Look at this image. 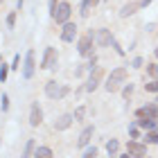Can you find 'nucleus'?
<instances>
[{
    "instance_id": "423d86ee",
    "label": "nucleus",
    "mask_w": 158,
    "mask_h": 158,
    "mask_svg": "<svg viewBox=\"0 0 158 158\" xmlns=\"http://www.w3.org/2000/svg\"><path fill=\"white\" fill-rule=\"evenodd\" d=\"M93 32L90 34H86V36L79 41V54H90V50H93Z\"/></svg>"
},
{
    "instance_id": "b1692460",
    "label": "nucleus",
    "mask_w": 158,
    "mask_h": 158,
    "mask_svg": "<svg viewBox=\"0 0 158 158\" xmlns=\"http://www.w3.org/2000/svg\"><path fill=\"white\" fill-rule=\"evenodd\" d=\"M7 73H9V68L2 63V68H0V81H5V79H7Z\"/></svg>"
},
{
    "instance_id": "c9c22d12",
    "label": "nucleus",
    "mask_w": 158,
    "mask_h": 158,
    "mask_svg": "<svg viewBox=\"0 0 158 158\" xmlns=\"http://www.w3.org/2000/svg\"><path fill=\"white\" fill-rule=\"evenodd\" d=\"M0 2H2V0H0Z\"/></svg>"
},
{
    "instance_id": "a878e982",
    "label": "nucleus",
    "mask_w": 158,
    "mask_h": 158,
    "mask_svg": "<svg viewBox=\"0 0 158 158\" xmlns=\"http://www.w3.org/2000/svg\"><path fill=\"white\" fill-rule=\"evenodd\" d=\"M14 23H16V14H9V18H7V25L14 27Z\"/></svg>"
},
{
    "instance_id": "f03ea898",
    "label": "nucleus",
    "mask_w": 158,
    "mask_h": 158,
    "mask_svg": "<svg viewBox=\"0 0 158 158\" xmlns=\"http://www.w3.org/2000/svg\"><path fill=\"white\" fill-rule=\"evenodd\" d=\"M45 93H48V97H52V99H61L63 95H68V86H61L56 81H48L45 84Z\"/></svg>"
},
{
    "instance_id": "39448f33",
    "label": "nucleus",
    "mask_w": 158,
    "mask_h": 158,
    "mask_svg": "<svg viewBox=\"0 0 158 158\" xmlns=\"http://www.w3.org/2000/svg\"><path fill=\"white\" fill-rule=\"evenodd\" d=\"M34 68H36V63H34V52L30 50V52H27V59H25V66H23V77L30 79L34 75Z\"/></svg>"
},
{
    "instance_id": "ddd939ff",
    "label": "nucleus",
    "mask_w": 158,
    "mask_h": 158,
    "mask_svg": "<svg viewBox=\"0 0 158 158\" xmlns=\"http://www.w3.org/2000/svg\"><path fill=\"white\" fill-rule=\"evenodd\" d=\"M90 135H93V127H86L84 131H81V135H79L77 145L79 147H86V145H88V140H90Z\"/></svg>"
},
{
    "instance_id": "6ab92c4d",
    "label": "nucleus",
    "mask_w": 158,
    "mask_h": 158,
    "mask_svg": "<svg viewBox=\"0 0 158 158\" xmlns=\"http://www.w3.org/2000/svg\"><path fill=\"white\" fill-rule=\"evenodd\" d=\"M118 140H109V142H106V152H109V154H115L118 152Z\"/></svg>"
},
{
    "instance_id": "f257e3e1",
    "label": "nucleus",
    "mask_w": 158,
    "mask_h": 158,
    "mask_svg": "<svg viewBox=\"0 0 158 158\" xmlns=\"http://www.w3.org/2000/svg\"><path fill=\"white\" fill-rule=\"evenodd\" d=\"M127 79V68H115L113 73L109 75V79H106V90L109 93H115L120 81H124Z\"/></svg>"
},
{
    "instance_id": "f3484780",
    "label": "nucleus",
    "mask_w": 158,
    "mask_h": 158,
    "mask_svg": "<svg viewBox=\"0 0 158 158\" xmlns=\"http://www.w3.org/2000/svg\"><path fill=\"white\" fill-rule=\"evenodd\" d=\"M95 2H97V0H84V5H81V16H84V18L90 14V7L95 5Z\"/></svg>"
},
{
    "instance_id": "2f4dec72",
    "label": "nucleus",
    "mask_w": 158,
    "mask_h": 158,
    "mask_svg": "<svg viewBox=\"0 0 158 158\" xmlns=\"http://www.w3.org/2000/svg\"><path fill=\"white\" fill-rule=\"evenodd\" d=\"M56 9V0H50V11H54Z\"/></svg>"
},
{
    "instance_id": "9d476101",
    "label": "nucleus",
    "mask_w": 158,
    "mask_h": 158,
    "mask_svg": "<svg viewBox=\"0 0 158 158\" xmlns=\"http://www.w3.org/2000/svg\"><path fill=\"white\" fill-rule=\"evenodd\" d=\"M70 124H73V115H68V113H66V115H61L59 120L54 122V129H56V131H63V129H68Z\"/></svg>"
},
{
    "instance_id": "f704fd0d",
    "label": "nucleus",
    "mask_w": 158,
    "mask_h": 158,
    "mask_svg": "<svg viewBox=\"0 0 158 158\" xmlns=\"http://www.w3.org/2000/svg\"><path fill=\"white\" fill-rule=\"evenodd\" d=\"M156 56H158V50H156Z\"/></svg>"
},
{
    "instance_id": "c756f323",
    "label": "nucleus",
    "mask_w": 158,
    "mask_h": 158,
    "mask_svg": "<svg viewBox=\"0 0 158 158\" xmlns=\"http://www.w3.org/2000/svg\"><path fill=\"white\" fill-rule=\"evenodd\" d=\"M18 63H20V56L16 54V56H14V63H11V68H18Z\"/></svg>"
},
{
    "instance_id": "4be33fe9",
    "label": "nucleus",
    "mask_w": 158,
    "mask_h": 158,
    "mask_svg": "<svg viewBox=\"0 0 158 158\" xmlns=\"http://www.w3.org/2000/svg\"><path fill=\"white\" fill-rule=\"evenodd\" d=\"M97 156V149L95 147H90V149H86V152H84V158H95Z\"/></svg>"
},
{
    "instance_id": "cd10ccee",
    "label": "nucleus",
    "mask_w": 158,
    "mask_h": 158,
    "mask_svg": "<svg viewBox=\"0 0 158 158\" xmlns=\"http://www.w3.org/2000/svg\"><path fill=\"white\" fill-rule=\"evenodd\" d=\"M147 142H158V135L156 133H149L147 135Z\"/></svg>"
},
{
    "instance_id": "0eeeda50",
    "label": "nucleus",
    "mask_w": 158,
    "mask_h": 158,
    "mask_svg": "<svg viewBox=\"0 0 158 158\" xmlns=\"http://www.w3.org/2000/svg\"><path fill=\"white\" fill-rule=\"evenodd\" d=\"M54 63H56V52H54V48H48V50H45V56H43V68H45V70H52Z\"/></svg>"
},
{
    "instance_id": "bb28decb",
    "label": "nucleus",
    "mask_w": 158,
    "mask_h": 158,
    "mask_svg": "<svg viewBox=\"0 0 158 158\" xmlns=\"http://www.w3.org/2000/svg\"><path fill=\"white\" fill-rule=\"evenodd\" d=\"M7 109H9V97L2 95V111H7Z\"/></svg>"
},
{
    "instance_id": "5701e85b",
    "label": "nucleus",
    "mask_w": 158,
    "mask_h": 158,
    "mask_svg": "<svg viewBox=\"0 0 158 158\" xmlns=\"http://www.w3.org/2000/svg\"><path fill=\"white\" fill-rule=\"evenodd\" d=\"M147 90H149V93H158V79H156V81H152V84H147Z\"/></svg>"
},
{
    "instance_id": "c85d7f7f",
    "label": "nucleus",
    "mask_w": 158,
    "mask_h": 158,
    "mask_svg": "<svg viewBox=\"0 0 158 158\" xmlns=\"http://www.w3.org/2000/svg\"><path fill=\"white\" fill-rule=\"evenodd\" d=\"M122 93H124V95L129 97V95H131V93H133V86H131V84H129V86H127V88H124V90H122Z\"/></svg>"
},
{
    "instance_id": "20e7f679",
    "label": "nucleus",
    "mask_w": 158,
    "mask_h": 158,
    "mask_svg": "<svg viewBox=\"0 0 158 158\" xmlns=\"http://www.w3.org/2000/svg\"><path fill=\"white\" fill-rule=\"evenodd\" d=\"M102 77H104V70L102 68H95V70H93V75H90V79H88V84H86V90H95L99 86V81H102Z\"/></svg>"
},
{
    "instance_id": "2eb2a0df",
    "label": "nucleus",
    "mask_w": 158,
    "mask_h": 158,
    "mask_svg": "<svg viewBox=\"0 0 158 158\" xmlns=\"http://www.w3.org/2000/svg\"><path fill=\"white\" fill-rule=\"evenodd\" d=\"M34 156H36V158H52V149H50V147H39Z\"/></svg>"
},
{
    "instance_id": "a211bd4d",
    "label": "nucleus",
    "mask_w": 158,
    "mask_h": 158,
    "mask_svg": "<svg viewBox=\"0 0 158 158\" xmlns=\"http://www.w3.org/2000/svg\"><path fill=\"white\" fill-rule=\"evenodd\" d=\"M34 140H27V145H25V152H23V156L20 158H32V152H34Z\"/></svg>"
},
{
    "instance_id": "473e14b6",
    "label": "nucleus",
    "mask_w": 158,
    "mask_h": 158,
    "mask_svg": "<svg viewBox=\"0 0 158 158\" xmlns=\"http://www.w3.org/2000/svg\"><path fill=\"white\" fill-rule=\"evenodd\" d=\"M18 7H23V0H18Z\"/></svg>"
},
{
    "instance_id": "412c9836",
    "label": "nucleus",
    "mask_w": 158,
    "mask_h": 158,
    "mask_svg": "<svg viewBox=\"0 0 158 158\" xmlns=\"http://www.w3.org/2000/svg\"><path fill=\"white\" fill-rule=\"evenodd\" d=\"M138 124H140V127H145V129H154V127H156V122H154V120H140Z\"/></svg>"
},
{
    "instance_id": "7ed1b4c3",
    "label": "nucleus",
    "mask_w": 158,
    "mask_h": 158,
    "mask_svg": "<svg viewBox=\"0 0 158 158\" xmlns=\"http://www.w3.org/2000/svg\"><path fill=\"white\" fill-rule=\"evenodd\" d=\"M52 16L56 23H68V18H70V5L68 2H59L56 5V9L52 11Z\"/></svg>"
},
{
    "instance_id": "393cba45",
    "label": "nucleus",
    "mask_w": 158,
    "mask_h": 158,
    "mask_svg": "<svg viewBox=\"0 0 158 158\" xmlns=\"http://www.w3.org/2000/svg\"><path fill=\"white\" fill-rule=\"evenodd\" d=\"M84 113H86V109H84V106H79V109L75 111V120H81V118H84Z\"/></svg>"
},
{
    "instance_id": "1a4fd4ad",
    "label": "nucleus",
    "mask_w": 158,
    "mask_h": 158,
    "mask_svg": "<svg viewBox=\"0 0 158 158\" xmlns=\"http://www.w3.org/2000/svg\"><path fill=\"white\" fill-rule=\"evenodd\" d=\"M43 122V111H41V106L39 104H32V113H30V124L32 127H39Z\"/></svg>"
},
{
    "instance_id": "6e6552de",
    "label": "nucleus",
    "mask_w": 158,
    "mask_h": 158,
    "mask_svg": "<svg viewBox=\"0 0 158 158\" xmlns=\"http://www.w3.org/2000/svg\"><path fill=\"white\" fill-rule=\"evenodd\" d=\"M75 36H77V27H75L73 23H63V32H61V39L66 41V43H70V41H75Z\"/></svg>"
},
{
    "instance_id": "72a5a7b5",
    "label": "nucleus",
    "mask_w": 158,
    "mask_h": 158,
    "mask_svg": "<svg viewBox=\"0 0 158 158\" xmlns=\"http://www.w3.org/2000/svg\"><path fill=\"white\" fill-rule=\"evenodd\" d=\"M0 61H2V54H0Z\"/></svg>"
},
{
    "instance_id": "dca6fc26",
    "label": "nucleus",
    "mask_w": 158,
    "mask_h": 158,
    "mask_svg": "<svg viewBox=\"0 0 158 158\" xmlns=\"http://www.w3.org/2000/svg\"><path fill=\"white\" fill-rule=\"evenodd\" d=\"M138 7H140V2H131V5H127L124 9L120 11V16H131V14H133L135 9H138Z\"/></svg>"
},
{
    "instance_id": "4468645a",
    "label": "nucleus",
    "mask_w": 158,
    "mask_h": 158,
    "mask_svg": "<svg viewBox=\"0 0 158 158\" xmlns=\"http://www.w3.org/2000/svg\"><path fill=\"white\" fill-rule=\"evenodd\" d=\"M140 115H142V118H156V115H158V106H156V104L145 106V109L140 111Z\"/></svg>"
},
{
    "instance_id": "9b49d317",
    "label": "nucleus",
    "mask_w": 158,
    "mask_h": 158,
    "mask_svg": "<svg viewBox=\"0 0 158 158\" xmlns=\"http://www.w3.org/2000/svg\"><path fill=\"white\" fill-rule=\"evenodd\" d=\"M95 41L99 43V45H109V43H113V36H111L109 30H99L97 36H95Z\"/></svg>"
},
{
    "instance_id": "aec40b11",
    "label": "nucleus",
    "mask_w": 158,
    "mask_h": 158,
    "mask_svg": "<svg viewBox=\"0 0 158 158\" xmlns=\"http://www.w3.org/2000/svg\"><path fill=\"white\" fill-rule=\"evenodd\" d=\"M147 73L152 75L154 79H158V63H152V66H147Z\"/></svg>"
},
{
    "instance_id": "7c9ffc66",
    "label": "nucleus",
    "mask_w": 158,
    "mask_h": 158,
    "mask_svg": "<svg viewBox=\"0 0 158 158\" xmlns=\"http://www.w3.org/2000/svg\"><path fill=\"white\" fill-rule=\"evenodd\" d=\"M142 66V59H140V56H138V59H133V68H140Z\"/></svg>"
},
{
    "instance_id": "f8f14e48",
    "label": "nucleus",
    "mask_w": 158,
    "mask_h": 158,
    "mask_svg": "<svg viewBox=\"0 0 158 158\" xmlns=\"http://www.w3.org/2000/svg\"><path fill=\"white\" fill-rule=\"evenodd\" d=\"M127 149H129V154H135V156H142V154L147 152L145 145H140V142H133V140L127 145Z\"/></svg>"
}]
</instances>
